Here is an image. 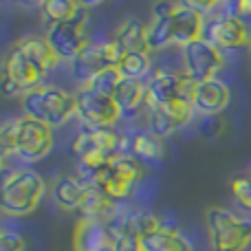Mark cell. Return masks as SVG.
<instances>
[{
	"instance_id": "cell-1",
	"label": "cell",
	"mask_w": 251,
	"mask_h": 251,
	"mask_svg": "<svg viewBox=\"0 0 251 251\" xmlns=\"http://www.w3.org/2000/svg\"><path fill=\"white\" fill-rule=\"evenodd\" d=\"M205 16L196 9L187 7L185 2H176V9L163 18H152L148 22V49L161 51V49L176 44L187 47L194 40L203 38Z\"/></svg>"
},
{
	"instance_id": "cell-2",
	"label": "cell",
	"mask_w": 251,
	"mask_h": 251,
	"mask_svg": "<svg viewBox=\"0 0 251 251\" xmlns=\"http://www.w3.org/2000/svg\"><path fill=\"white\" fill-rule=\"evenodd\" d=\"M71 150L77 159L79 176L93 181L115 156H122V134L113 128H84Z\"/></svg>"
},
{
	"instance_id": "cell-3",
	"label": "cell",
	"mask_w": 251,
	"mask_h": 251,
	"mask_svg": "<svg viewBox=\"0 0 251 251\" xmlns=\"http://www.w3.org/2000/svg\"><path fill=\"white\" fill-rule=\"evenodd\" d=\"M22 110L26 117L49 128H57L77 117V101L75 93L64 91L55 84H40L22 97Z\"/></svg>"
},
{
	"instance_id": "cell-4",
	"label": "cell",
	"mask_w": 251,
	"mask_h": 251,
	"mask_svg": "<svg viewBox=\"0 0 251 251\" xmlns=\"http://www.w3.org/2000/svg\"><path fill=\"white\" fill-rule=\"evenodd\" d=\"M47 192V183L35 170L16 168L2 181L0 207L7 216H26L35 212Z\"/></svg>"
},
{
	"instance_id": "cell-5",
	"label": "cell",
	"mask_w": 251,
	"mask_h": 251,
	"mask_svg": "<svg viewBox=\"0 0 251 251\" xmlns=\"http://www.w3.org/2000/svg\"><path fill=\"white\" fill-rule=\"evenodd\" d=\"M205 225L212 251H245L251 245V218L227 207H209L205 212Z\"/></svg>"
},
{
	"instance_id": "cell-6",
	"label": "cell",
	"mask_w": 251,
	"mask_h": 251,
	"mask_svg": "<svg viewBox=\"0 0 251 251\" xmlns=\"http://www.w3.org/2000/svg\"><path fill=\"white\" fill-rule=\"evenodd\" d=\"M141 178H143L141 161H137L134 156L122 154V156H115V159L93 178V183H95L108 199H113L115 203H122V201H126L137 190Z\"/></svg>"
},
{
	"instance_id": "cell-7",
	"label": "cell",
	"mask_w": 251,
	"mask_h": 251,
	"mask_svg": "<svg viewBox=\"0 0 251 251\" xmlns=\"http://www.w3.org/2000/svg\"><path fill=\"white\" fill-rule=\"evenodd\" d=\"M53 150V128L35 122V119L16 117V130H13V148L11 156L25 161V163H35L49 156Z\"/></svg>"
},
{
	"instance_id": "cell-8",
	"label": "cell",
	"mask_w": 251,
	"mask_h": 251,
	"mask_svg": "<svg viewBox=\"0 0 251 251\" xmlns=\"http://www.w3.org/2000/svg\"><path fill=\"white\" fill-rule=\"evenodd\" d=\"M44 73L20 51L13 47L11 51L4 55L2 60V79H0V88H2L4 97H25L29 91L40 86Z\"/></svg>"
},
{
	"instance_id": "cell-9",
	"label": "cell",
	"mask_w": 251,
	"mask_h": 251,
	"mask_svg": "<svg viewBox=\"0 0 251 251\" xmlns=\"http://www.w3.org/2000/svg\"><path fill=\"white\" fill-rule=\"evenodd\" d=\"M44 38L49 40V44L53 47L60 60L73 62L91 44L88 42V13L82 7L75 18L62 22V25L47 26Z\"/></svg>"
},
{
	"instance_id": "cell-10",
	"label": "cell",
	"mask_w": 251,
	"mask_h": 251,
	"mask_svg": "<svg viewBox=\"0 0 251 251\" xmlns=\"http://www.w3.org/2000/svg\"><path fill=\"white\" fill-rule=\"evenodd\" d=\"M75 101L77 119L84 124V128H113L124 115L113 95L95 93L84 86L75 93Z\"/></svg>"
},
{
	"instance_id": "cell-11",
	"label": "cell",
	"mask_w": 251,
	"mask_h": 251,
	"mask_svg": "<svg viewBox=\"0 0 251 251\" xmlns=\"http://www.w3.org/2000/svg\"><path fill=\"white\" fill-rule=\"evenodd\" d=\"M223 66H225V53L205 38H199L183 47V71L192 75L196 82L214 79Z\"/></svg>"
},
{
	"instance_id": "cell-12",
	"label": "cell",
	"mask_w": 251,
	"mask_h": 251,
	"mask_svg": "<svg viewBox=\"0 0 251 251\" xmlns=\"http://www.w3.org/2000/svg\"><path fill=\"white\" fill-rule=\"evenodd\" d=\"M203 38L218 47L221 51H231V49H243L251 44V29L247 22L234 16H221L205 20Z\"/></svg>"
},
{
	"instance_id": "cell-13",
	"label": "cell",
	"mask_w": 251,
	"mask_h": 251,
	"mask_svg": "<svg viewBox=\"0 0 251 251\" xmlns=\"http://www.w3.org/2000/svg\"><path fill=\"white\" fill-rule=\"evenodd\" d=\"M146 115L148 130L156 137L165 139L190 122L192 115H194V108L190 104H183V101H172V104L146 106Z\"/></svg>"
},
{
	"instance_id": "cell-14",
	"label": "cell",
	"mask_w": 251,
	"mask_h": 251,
	"mask_svg": "<svg viewBox=\"0 0 251 251\" xmlns=\"http://www.w3.org/2000/svg\"><path fill=\"white\" fill-rule=\"evenodd\" d=\"M115 247L113 234L108 223L79 218L73 234V249L75 251H110Z\"/></svg>"
},
{
	"instance_id": "cell-15",
	"label": "cell",
	"mask_w": 251,
	"mask_h": 251,
	"mask_svg": "<svg viewBox=\"0 0 251 251\" xmlns=\"http://www.w3.org/2000/svg\"><path fill=\"white\" fill-rule=\"evenodd\" d=\"M229 100L231 93L225 82H221L218 77L205 79V82H199L192 108H194V113L203 115V117H216L218 113H223L229 106Z\"/></svg>"
},
{
	"instance_id": "cell-16",
	"label": "cell",
	"mask_w": 251,
	"mask_h": 251,
	"mask_svg": "<svg viewBox=\"0 0 251 251\" xmlns=\"http://www.w3.org/2000/svg\"><path fill=\"white\" fill-rule=\"evenodd\" d=\"M181 82H183V71H156V73H152L150 79H148L146 106L183 101ZM183 104H185V101H183Z\"/></svg>"
},
{
	"instance_id": "cell-17",
	"label": "cell",
	"mask_w": 251,
	"mask_h": 251,
	"mask_svg": "<svg viewBox=\"0 0 251 251\" xmlns=\"http://www.w3.org/2000/svg\"><path fill=\"white\" fill-rule=\"evenodd\" d=\"M93 181H86L82 176H60L53 185V199L60 207L77 212L91 190Z\"/></svg>"
},
{
	"instance_id": "cell-18",
	"label": "cell",
	"mask_w": 251,
	"mask_h": 251,
	"mask_svg": "<svg viewBox=\"0 0 251 251\" xmlns=\"http://www.w3.org/2000/svg\"><path fill=\"white\" fill-rule=\"evenodd\" d=\"M71 64H73L75 79H79L82 84H88L100 71L113 69V66L108 64V60H106V53H104L101 42H91Z\"/></svg>"
},
{
	"instance_id": "cell-19",
	"label": "cell",
	"mask_w": 251,
	"mask_h": 251,
	"mask_svg": "<svg viewBox=\"0 0 251 251\" xmlns=\"http://www.w3.org/2000/svg\"><path fill=\"white\" fill-rule=\"evenodd\" d=\"M16 47L20 49L44 75L60 64V57H57V53L53 51V47L49 44V40L44 38V35H26V38H22Z\"/></svg>"
},
{
	"instance_id": "cell-20",
	"label": "cell",
	"mask_w": 251,
	"mask_h": 251,
	"mask_svg": "<svg viewBox=\"0 0 251 251\" xmlns=\"http://www.w3.org/2000/svg\"><path fill=\"white\" fill-rule=\"evenodd\" d=\"M113 40L119 44L124 55L128 53H150L148 49V22L128 20L119 26V31L113 35Z\"/></svg>"
},
{
	"instance_id": "cell-21",
	"label": "cell",
	"mask_w": 251,
	"mask_h": 251,
	"mask_svg": "<svg viewBox=\"0 0 251 251\" xmlns=\"http://www.w3.org/2000/svg\"><path fill=\"white\" fill-rule=\"evenodd\" d=\"M117 205L119 203H115L113 199H108V196H106L104 192L95 185V183H93L91 190H88V194H86V199H84V203H82V207H79L77 212H79V216L82 218L108 223L110 218L119 212Z\"/></svg>"
},
{
	"instance_id": "cell-22",
	"label": "cell",
	"mask_w": 251,
	"mask_h": 251,
	"mask_svg": "<svg viewBox=\"0 0 251 251\" xmlns=\"http://www.w3.org/2000/svg\"><path fill=\"white\" fill-rule=\"evenodd\" d=\"M168 150H165V141L156 134L148 132H137L130 137V156L137 161H150V163H159L165 159Z\"/></svg>"
},
{
	"instance_id": "cell-23",
	"label": "cell",
	"mask_w": 251,
	"mask_h": 251,
	"mask_svg": "<svg viewBox=\"0 0 251 251\" xmlns=\"http://www.w3.org/2000/svg\"><path fill=\"white\" fill-rule=\"evenodd\" d=\"M143 251H194L192 243L174 227L161 225L156 231L143 238Z\"/></svg>"
},
{
	"instance_id": "cell-24",
	"label": "cell",
	"mask_w": 251,
	"mask_h": 251,
	"mask_svg": "<svg viewBox=\"0 0 251 251\" xmlns=\"http://www.w3.org/2000/svg\"><path fill=\"white\" fill-rule=\"evenodd\" d=\"M115 101L122 108L124 115H134L141 108H146L148 100V82H134V79H124L119 88L115 91Z\"/></svg>"
},
{
	"instance_id": "cell-25",
	"label": "cell",
	"mask_w": 251,
	"mask_h": 251,
	"mask_svg": "<svg viewBox=\"0 0 251 251\" xmlns=\"http://www.w3.org/2000/svg\"><path fill=\"white\" fill-rule=\"evenodd\" d=\"M79 9H82V4L73 2V0H47V2L40 4V13H42L47 26L71 20L79 13Z\"/></svg>"
},
{
	"instance_id": "cell-26",
	"label": "cell",
	"mask_w": 251,
	"mask_h": 251,
	"mask_svg": "<svg viewBox=\"0 0 251 251\" xmlns=\"http://www.w3.org/2000/svg\"><path fill=\"white\" fill-rule=\"evenodd\" d=\"M117 69L124 79L146 82V77H150V71H152L150 53H128V55L122 57Z\"/></svg>"
},
{
	"instance_id": "cell-27",
	"label": "cell",
	"mask_w": 251,
	"mask_h": 251,
	"mask_svg": "<svg viewBox=\"0 0 251 251\" xmlns=\"http://www.w3.org/2000/svg\"><path fill=\"white\" fill-rule=\"evenodd\" d=\"M126 221H128L130 229L137 231V234L141 236V240L161 227L159 216H156V214H152V212H148V209H134V212H126Z\"/></svg>"
},
{
	"instance_id": "cell-28",
	"label": "cell",
	"mask_w": 251,
	"mask_h": 251,
	"mask_svg": "<svg viewBox=\"0 0 251 251\" xmlns=\"http://www.w3.org/2000/svg\"><path fill=\"white\" fill-rule=\"evenodd\" d=\"M122 82H124V77L119 73V69H104L88 84H84V88H91L95 93H104V95H115V91L119 88Z\"/></svg>"
},
{
	"instance_id": "cell-29",
	"label": "cell",
	"mask_w": 251,
	"mask_h": 251,
	"mask_svg": "<svg viewBox=\"0 0 251 251\" xmlns=\"http://www.w3.org/2000/svg\"><path fill=\"white\" fill-rule=\"evenodd\" d=\"M229 192L234 196V201L240 205L243 209L251 212V176L247 174H238L229 181Z\"/></svg>"
},
{
	"instance_id": "cell-30",
	"label": "cell",
	"mask_w": 251,
	"mask_h": 251,
	"mask_svg": "<svg viewBox=\"0 0 251 251\" xmlns=\"http://www.w3.org/2000/svg\"><path fill=\"white\" fill-rule=\"evenodd\" d=\"M26 243L22 238V234L18 231H11V229H4L0 234V251H25Z\"/></svg>"
},
{
	"instance_id": "cell-31",
	"label": "cell",
	"mask_w": 251,
	"mask_h": 251,
	"mask_svg": "<svg viewBox=\"0 0 251 251\" xmlns=\"http://www.w3.org/2000/svg\"><path fill=\"white\" fill-rule=\"evenodd\" d=\"M234 18H240L243 22H251V0H238L234 2Z\"/></svg>"
},
{
	"instance_id": "cell-32",
	"label": "cell",
	"mask_w": 251,
	"mask_h": 251,
	"mask_svg": "<svg viewBox=\"0 0 251 251\" xmlns=\"http://www.w3.org/2000/svg\"><path fill=\"white\" fill-rule=\"evenodd\" d=\"M249 60H251V44H249Z\"/></svg>"
},
{
	"instance_id": "cell-33",
	"label": "cell",
	"mask_w": 251,
	"mask_h": 251,
	"mask_svg": "<svg viewBox=\"0 0 251 251\" xmlns=\"http://www.w3.org/2000/svg\"><path fill=\"white\" fill-rule=\"evenodd\" d=\"M249 176H251V170H249Z\"/></svg>"
}]
</instances>
